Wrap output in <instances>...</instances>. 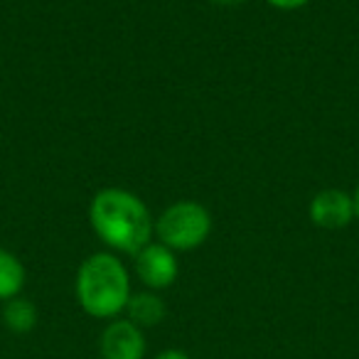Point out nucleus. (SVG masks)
Here are the masks:
<instances>
[{
    "mask_svg": "<svg viewBox=\"0 0 359 359\" xmlns=\"http://www.w3.org/2000/svg\"><path fill=\"white\" fill-rule=\"evenodd\" d=\"M89 222L109 249L133 256L148 246L155 234V222L145 202L121 187H104L96 192L89 205Z\"/></svg>",
    "mask_w": 359,
    "mask_h": 359,
    "instance_id": "f257e3e1",
    "label": "nucleus"
},
{
    "mask_svg": "<svg viewBox=\"0 0 359 359\" xmlns=\"http://www.w3.org/2000/svg\"><path fill=\"white\" fill-rule=\"evenodd\" d=\"M76 300L91 318L116 320L130 298V278L114 254H91L76 271Z\"/></svg>",
    "mask_w": 359,
    "mask_h": 359,
    "instance_id": "f03ea898",
    "label": "nucleus"
},
{
    "mask_svg": "<svg viewBox=\"0 0 359 359\" xmlns=\"http://www.w3.org/2000/svg\"><path fill=\"white\" fill-rule=\"evenodd\" d=\"M212 231V217L200 202H175L155 222V236L172 251H192L205 244Z\"/></svg>",
    "mask_w": 359,
    "mask_h": 359,
    "instance_id": "7ed1b4c3",
    "label": "nucleus"
},
{
    "mask_svg": "<svg viewBox=\"0 0 359 359\" xmlns=\"http://www.w3.org/2000/svg\"><path fill=\"white\" fill-rule=\"evenodd\" d=\"M135 273L138 278L145 283L148 290H165L177 280L180 266H177V256L172 249L150 241L148 246L135 254Z\"/></svg>",
    "mask_w": 359,
    "mask_h": 359,
    "instance_id": "20e7f679",
    "label": "nucleus"
},
{
    "mask_svg": "<svg viewBox=\"0 0 359 359\" xmlns=\"http://www.w3.org/2000/svg\"><path fill=\"white\" fill-rule=\"evenodd\" d=\"M99 352L104 359H143L145 337L143 330L130 320H111L99 339Z\"/></svg>",
    "mask_w": 359,
    "mask_h": 359,
    "instance_id": "39448f33",
    "label": "nucleus"
},
{
    "mask_svg": "<svg viewBox=\"0 0 359 359\" xmlns=\"http://www.w3.org/2000/svg\"><path fill=\"white\" fill-rule=\"evenodd\" d=\"M310 222L320 229H344L354 219V197L344 190H323L310 200Z\"/></svg>",
    "mask_w": 359,
    "mask_h": 359,
    "instance_id": "423d86ee",
    "label": "nucleus"
},
{
    "mask_svg": "<svg viewBox=\"0 0 359 359\" xmlns=\"http://www.w3.org/2000/svg\"><path fill=\"white\" fill-rule=\"evenodd\" d=\"M133 325L143 327H155L158 323L165 320V303L155 290H143V293H130L128 305L123 310Z\"/></svg>",
    "mask_w": 359,
    "mask_h": 359,
    "instance_id": "0eeeda50",
    "label": "nucleus"
},
{
    "mask_svg": "<svg viewBox=\"0 0 359 359\" xmlns=\"http://www.w3.org/2000/svg\"><path fill=\"white\" fill-rule=\"evenodd\" d=\"M3 323L11 332L15 334H27L35 330L37 325V308L32 300L27 298H11L3 305Z\"/></svg>",
    "mask_w": 359,
    "mask_h": 359,
    "instance_id": "6e6552de",
    "label": "nucleus"
},
{
    "mask_svg": "<svg viewBox=\"0 0 359 359\" xmlns=\"http://www.w3.org/2000/svg\"><path fill=\"white\" fill-rule=\"evenodd\" d=\"M22 285H25V266L15 254L0 249V300L6 303L11 298H18Z\"/></svg>",
    "mask_w": 359,
    "mask_h": 359,
    "instance_id": "1a4fd4ad",
    "label": "nucleus"
},
{
    "mask_svg": "<svg viewBox=\"0 0 359 359\" xmlns=\"http://www.w3.org/2000/svg\"><path fill=\"white\" fill-rule=\"evenodd\" d=\"M269 6L278 8V11H295V8H303L308 6L310 0H266Z\"/></svg>",
    "mask_w": 359,
    "mask_h": 359,
    "instance_id": "9d476101",
    "label": "nucleus"
},
{
    "mask_svg": "<svg viewBox=\"0 0 359 359\" xmlns=\"http://www.w3.org/2000/svg\"><path fill=\"white\" fill-rule=\"evenodd\" d=\"M155 359H190V357L185 352H180V349H168V352L158 354Z\"/></svg>",
    "mask_w": 359,
    "mask_h": 359,
    "instance_id": "9b49d317",
    "label": "nucleus"
},
{
    "mask_svg": "<svg viewBox=\"0 0 359 359\" xmlns=\"http://www.w3.org/2000/svg\"><path fill=\"white\" fill-rule=\"evenodd\" d=\"M215 6H224V8H234V6H241L244 0H212Z\"/></svg>",
    "mask_w": 359,
    "mask_h": 359,
    "instance_id": "f8f14e48",
    "label": "nucleus"
},
{
    "mask_svg": "<svg viewBox=\"0 0 359 359\" xmlns=\"http://www.w3.org/2000/svg\"><path fill=\"white\" fill-rule=\"evenodd\" d=\"M354 217L359 219V185H357V190H354Z\"/></svg>",
    "mask_w": 359,
    "mask_h": 359,
    "instance_id": "ddd939ff",
    "label": "nucleus"
}]
</instances>
